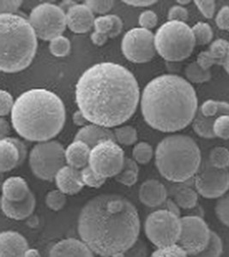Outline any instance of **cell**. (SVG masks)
<instances>
[{"label":"cell","mask_w":229,"mask_h":257,"mask_svg":"<svg viewBox=\"0 0 229 257\" xmlns=\"http://www.w3.org/2000/svg\"><path fill=\"white\" fill-rule=\"evenodd\" d=\"M36 204V196L32 192L20 202H10L4 197L1 199V208L5 215L15 220H23L30 216L35 210Z\"/></svg>","instance_id":"21"},{"label":"cell","mask_w":229,"mask_h":257,"mask_svg":"<svg viewBox=\"0 0 229 257\" xmlns=\"http://www.w3.org/2000/svg\"><path fill=\"white\" fill-rule=\"evenodd\" d=\"M65 123V108L56 94L45 88L26 91L12 111V123L20 137L30 142H48L59 134Z\"/></svg>","instance_id":"4"},{"label":"cell","mask_w":229,"mask_h":257,"mask_svg":"<svg viewBox=\"0 0 229 257\" xmlns=\"http://www.w3.org/2000/svg\"><path fill=\"white\" fill-rule=\"evenodd\" d=\"M185 74L186 78L193 83H203L211 78L210 70H203L200 67L197 61L192 62L185 67Z\"/></svg>","instance_id":"29"},{"label":"cell","mask_w":229,"mask_h":257,"mask_svg":"<svg viewBox=\"0 0 229 257\" xmlns=\"http://www.w3.org/2000/svg\"><path fill=\"white\" fill-rule=\"evenodd\" d=\"M85 5L89 9L91 10L93 13L106 14L112 10L114 2L112 0H104V1L88 0V1H85Z\"/></svg>","instance_id":"43"},{"label":"cell","mask_w":229,"mask_h":257,"mask_svg":"<svg viewBox=\"0 0 229 257\" xmlns=\"http://www.w3.org/2000/svg\"><path fill=\"white\" fill-rule=\"evenodd\" d=\"M112 140L116 142L114 133L109 128L94 123L82 127L75 137V141H81L85 143L90 149L103 141Z\"/></svg>","instance_id":"22"},{"label":"cell","mask_w":229,"mask_h":257,"mask_svg":"<svg viewBox=\"0 0 229 257\" xmlns=\"http://www.w3.org/2000/svg\"><path fill=\"white\" fill-rule=\"evenodd\" d=\"M141 110L145 122L162 132H176L197 115V97L191 83L167 74L151 80L143 91Z\"/></svg>","instance_id":"3"},{"label":"cell","mask_w":229,"mask_h":257,"mask_svg":"<svg viewBox=\"0 0 229 257\" xmlns=\"http://www.w3.org/2000/svg\"><path fill=\"white\" fill-rule=\"evenodd\" d=\"M15 102L13 98L7 91H0V115L4 117L12 112Z\"/></svg>","instance_id":"46"},{"label":"cell","mask_w":229,"mask_h":257,"mask_svg":"<svg viewBox=\"0 0 229 257\" xmlns=\"http://www.w3.org/2000/svg\"><path fill=\"white\" fill-rule=\"evenodd\" d=\"M2 197L10 202H20L26 198L31 192L29 185L21 177H12L4 182Z\"/></svg>","instance_id":"24"},{"label":"cell","mask_w":229,"mask_h":257,"mask_svg":"<svg viewBox=\"0 0 229 257\" xmlns=\"http://www.w3.org/2000/svg\"><path fill=\"white\" fill-rule=\"evenodd\" d=\"M57 187L65 195L72 196L80 192L84 187L81 177V171L65 166L59 170L55 177Z\"/></svg>","instance_id":"19"},{"label":"cell","mask_w":229,"mask_h":257,"mask_svg":"<svg viewBox=\"0 0 229 257\" xmlns=\"http://www.w3.org/2000/svg\"><path fill=\"white\" fill-rule=\"evenodd\" d=\"M80 238L94 254L113 257L123 254L138 240L140 219L135 206L120 195H100L80 212Z\"/></svg>","instance_id":"2"},{"label":"cell","mask_w":229,"mask_h":257,"mask_svg":"<svg viewBox=\"0 0 229 257\" xmlns=\"http://www.w3.org/2000/svg\"><path fill=\"white\" fill-rule=\"evenodd\" d=\"M223 67L226 71V73L229 75V53L226 57V59L224 60Z\"/></svg>","instance_id":"59"},{"label":"cell","mask_w":229,"mask_h":257,"mask_svg":"<svg viewBox=\"0 0 229 257\" xmlns=\"http://www.w3.org/2000/svg\"><path fill=\"white\" fill-rule=\"evenodd\" d=\"M24 257H41V254L36 248H29L25 253Z\"/></svg>","instance_id":"58"},{"label":"cell","mask_w":229,"mask_h":257,"mask_svg":"<svg viewBox=\"0 0 229 257\" xmlns=\"http://www.w3.org/2000/svg\"><path fill=\"white\" fill-rule=\"evenodd\" d=\"M49 49L53 56L58 58H63L70 53L71 41L65 36L61 35L50 41Z\"/></svg>","instance_id":"34"},{"label":"cell","mask_w":229,"mask_h":257,"mask_svg":"<svg viewBox=\"0 0 229 257\" xmlns=\"http://www.w3.org/2000/svg\"><path fill=\"white\" fill-rule=\"evenodd\" d=\"M108 38V35H103V34H100V33L94 32L91 35L92 42L98 47H101L103 45L106 44Z\"/></svg>","instance_id":"52"},{"label":"cell","mask_w":229,"mask_h":257,"mask_svg":"<svg viewBox=\"0 0 229 257\" xmlns=\"http://www.w3.org/2000/svg\"><path fill=\"white\" fill-rule=\"evenodd\" d=\"M10 132H11V128H10L9 123L5 118L1 117L0 118V138L1 139L8 138Z\"/></svg>","instance_id":"54"},{"label":"cell","mask_w":229,"mask_h":257,"mask_svg":"<svg viewBox=\"0 0 229 257\" xmlns=\"http://www.w3.org/2000/svg\"><path fill=\"white\" fill-rule=\"evenodd\" d=\"M223 253V242L216 232L211 231L210 239L203 251L192 257H220Z\"/></svg>","instance_id":"30"},{"label":"cell","mask_w":229,"mask_h":257,"mask_svg":"<svg viewBox=\"0 0 229 257\" xmlns=\"http://www.w3.org/2000/svg\"><path fill=\"white\" fill-rule=\"evenodd\" d=\"M94 13L85 4H76L66 12L67 27L76 34H84L89 31L94 26Z\"/></svg>","instance_id":"16"},{"label":"cell","mask_w":229,"mask_h":257,"mask_svg":"<svg viewBox=\"0 0 229 257\" xmlns=\"http://www.w3.org/2000/svg\"><path fill=\"white\" fill-rule=\"evenodd\" d=\"M155 46L166 61L180 62L191 55L196 41L192 29L185 23L168 21L155 35Z\"/></svg>","instance_id":"7"},{"label":"cell","mask_w":229,"mask_h":257,"mask_svg":"<svg viewBox=\"0 0 229 257\" xmlns=\"http://www.w3.org/2000/svg\"><path fill=\"white\" fill-rule=\"evenodd\" d=\"M113 133H114L116 141L122 145L130 146L135 144L138 140L137 131L132 126H123V127L115 128Z\"/></svg>","instance_id":"33"},{"label":"cell","mask_w":229,"mask_h":257,"mask_svg":"<svg viewBox=\"0 0 229 257\" xmlns=\"http://www.w3.org/2000/svg\"><path fill=\"white\" fill-rule=\"evenodd\" d=\"M150 257H188V254L179 244L157 248Z\"/></svg>","instance_id":"39"},{"label":"cell","mask_w":229,"mask_h":257,"mask_svg":"<svg viewBox=\"0 0 229 257\" xmlns=\"http://www.w3.org/2000/svg\"><path fill=\"white\" fill-rule=\"evenodd\" d=\"M81 177L84 185H87L88 187L100 188L106 182L105 178H100V176L97 175L89 166L81 170Z\"/></svg>","instance_id":"38"},{"label":"cell","mask_w":229,"mask_h":257,"mask_svg":"<svg viewBox=\"0 0 229 257\" xmlns=\"http://www.w3.org/2000/svg\"><path fill=\"white\" fill-rule=\"evenodd\" d=\"M113 257H149V250L146 243L138 239L127 251Z\"/></svg>","instance_id":"41"},{"label":"cell","mask_w":229,"mask_h":257,"mask_svg":"<svg viewBox=\"0 0 229 257\" xmlns=\"http://www.w3.org/2000/svg\"><path fill=\"white\" fill-rule=\"evenodd\" d=\"M91 149L83 142L74 141L65 149V160L69 167L75 169H83L88 167Z\"/></svg>","instance_id":"23"},{"label":"cell","mask_w":229,"mask_h":257,"mask_svg":"<svg viewBox=\"0 0 229 257\" xmlns=\"http://www.w3.org/2000/svg\"><path fill=\"white\" fill-rule=\"evenodd\" d=\"M27 156L25 144L17 138H6L0 140V170L10 172L23 164Z\"/></svg>","instance_id":"15"},{"label":"cell","mask_w":229,"mask_h":257,"mask_svg":"<svg viewBox=\"0 0 229 257\" xmlns=\"http://www.w3.org/2000/svg\"><path fill=\"white\" fill-rule=\"evenodd\" d=\"M66 195L59 190H52L46 196V204L53 211H59L65 207Z\"/></svg>","instance_id":"37"},{"label":"cell","mask_w":229,"mask_h":257,"mask_svg":"<svg viewBox=\"0 0 229 257\" xmlns=\"http://www.w3.org/2000/svg\"><path fill=\"white\" fill-rule=\"evenodd\" d=\"M187 10L180 6H173L168 12V20L185 23L188 19Z\"/></svg>","instance_id":"48"},{"label":"cell","mask_w":229,"mask_h":257,"mask_svg":"<svg viewBox=\"0 0 229 257\" xmlns=\"http://www.w3.org/2000/svg\"><path fill=\"white\" fill-rule=\"evenodd\" d=\"M30 23L38 38L43 41H53L65 32L66 13L60 6L53 4L43 3L32 10Z\"/></svg>","instance_id":"10"},{"label":"cell","mask_w":229,"mask_h":257,"mask_svg":"<svg viewBox=\"0 0 229 257\" xmlns=\"http://www.w3.org/2000/svg\"><path fill=\"white\" fill-rule=\"evenodd\" d=\"M23 1H0L1 14H15V12L22 6Z\"/></svg>","instance_id":"50"},{"label":"cell","mask_w":229,"mask_h":257,"mask_svg":"<svg viewBox=\"0 0 229 257\" xmlns=\"http://www.w3.org/2000/svg\"><path fill=\"white\" fill-rule=\"evenodd\" d=\"M123 169L133 170L137 173H139L138 162L133 159L126 158L124 162Z\"/></svg>","instance_id":"57"},{"label":"cell","mask_w":229,"mask_h":257,"mask_svg":"<svg viewBox=\"0 0 229 257\" xmlns=\"http://www.w3.org/2000/svg\"><path fill=\"white\" fill-rule=\"evenodd\" d=\"M0 69L17 73L32 63L37 50V35L30 21L16 14L0 15Z\"/></svg>","instance_id":"5"},{"label":"cell","mask_w":229,"mask_h":257,"mask_svg":"<svg viewBox=\"0 0 229 257\" xmlns=\"http://www.w3.org/2000/svg\"><path fill=\"white\" fill-rule=\"evenodd\" d=\"M215 24L220 30H229V6H223L218 12Z\"/></svg>","instance_id":"49"},{"label":"cell","mask_w":229,"mask_h":257,"mask_svg":"<svg viewBox=\"0 0 229 257\" xmlns=\"http://www.w3.org/2000/svg\"><path fill=\"white\" fill-rule=\"evenodd\" d=\"M195 188L204 198H220L229 190V172L206 162L195 176Z\"/></svg>","instance_id":"14"},{"label":"cell","mask_w":229,"mask_h":257,"mask_svg":"<svg viewBox=\"0 0 229 257\" xmlns=\"http://www.w3.org/2000/svg\"><path fill=\"white\" fill-rule=\"evenodd\" d=\"M198 193L192 188L185 185L179 186L174 192V202L183 209H193L198 201Z\"/></svg>","instance_id":"25"},{"label":"cell","mask_w":229,"mask_h":257,"mask_svg":"<svg viewBox=\"0 0 229 257\" xmlns=\"http://www.w3.org/2000/svg\"><path fill=\"white\" fill-rule=\"evenodd\" d=\"M110 18H112L113 22V27H112V31L109 35V38H114L116 36L121 34L123 29V23L120 17L116 15H110Z\"/></svg>","instance_id":"51"},{"label":"cell","mask_w":229,"mask_h":257,"mask_svg":"<svg viewBox=\"0 0 229 257\" xmlns=\"http://www.w3.org/2000/svg\"><path fill=\"white\" fill-rule=\"evenodd\" d=\"M209 162L212 167L226 169L229 167V150L224 147H215L209 154Z\"/></svg>","instance_id":"31"},{"label":"cell","mask_w":229,"mask_h":257,"mask_svg":"<svg viewBox=\"0 0 229 257\" xmlns=\"http://www.w3.org/2000/svg\"><path fill=\"white\" fill-rule=\"evenodd\" d=\"M214 212L220 222L229 227V193L219 198L214 207Z\"/></svg>","instance_id":"36"},{"label":"cell","mask_w":229,"mask_h":257,"mask_svg":"<svg viewBox=\"0 0 229 257\" xmlns=\"http://www.w3.org/2000/svg\"><path fill=\"white\" fill-rule=\"evenodd\" d=\"M196 45L205 46L209 44L213 38V30L209 24L198 22L192 27Z\"/></svg>","instance_id":"32"},{"label":"cell","mask_w":229,"mask_h":257,"mask_svg":"<svg viewBox=\"0 0 229 257\" xmlns=\"http://www.w3.org/2000/svg\"><path fill=\"white\" fill-rule=\"evenodd\" d=\"M125 153L115 141H103L90 151L88 166L100 178L116 177L123 169Z\"/></svg>","instance_id":"11"},{"label":"cell","mask_w":229,"mask_h":257,"mask_svg":"<svg viewBox=\"0 0 229 257\" xmlns=\"http://www.w3.org/2000/svg\"><path fill=\"white\" fill-rule=\"evenodd\" d=\"M216 118L217 117H204L203 114L201 113V111H198L192 123L194 132L201 138H206V139L215 138L213 132V126Z\"/></svg>","instance_id":"26"},{"label":"cell","mask_w":229,"mask_h":257,"mask_svg":"<svg viewBox=\"0 0 229 257\" xmlns=\"http://www.w3.org/2000/svg\"><path fill=\"white\" fill-rule=\"evenodd\" d=\"M124 3L127 4L128 6H134V7H146V6H152L154 4H156L157 1H151V0H149V1H144V0H142V1H123Z\"/></svg>","instance_id":"56"},{"label":"cell","mask_w":229,"mask_h":257,"mask_svg":"<svg viewBox=\"0 0 229 257\" xmlns=\"http://www.w3.org/2000/svg\"><path fill=\"white\" fill-rule=\"evenodd\" d=\"M73 123L77 126H84L88 125V120L86 119V117L83 116V114L78 110V111H75L72 117Z\"/></svg>","instance_id":"53"},{"label":"cell","mask_w":229,"mask_h":257,"mask_svg":"<svg viewBox=\"0 0 229 257\" xmlns=\"http://www.w3.org/2000/svg\"><path fill=\"white\" fill-rule=\"evenodd\" d=\"M140 90L135 76L114 63L88 68L76 85V102L89 123L105 128L121 125L138 108Z\"/></svg>","instance_id":"1"},{"label":"cell","mask_w":229,"mask_h":257,"mask_svg":"<svg viewBox=\"0 0 229 257\" xmlns=\"http://www.w3.org/2000/svg\"><path fill=\"white\" fill-rule=\"evenodd\" d=\"M138 23L143 29L150 30L157 25L158 18L156 13L152 11H145L142 12L141 15L139 16Z\"/></svg>","instance_id":"45"},{"label":"cell","mask_w":229,"mask_h":257,"mask_svg":"<svg viewBox=\"0 0 229 257\" xmlns=\"http://www.w3.org/2000/svg\"><path fill=\"white\" fill-rule=\"evenodd\" d=\"M133 155L138 163L142 165L148 164L153 157L152 147L147 143H139L134 147Z\"/></svg>","instance_id":"35"},{"label":"cell","mask_w":229,"mask_h":257,"mask_svg":"<svg viewBox=\"0 0 229 257\" xmlns=\"http://www.w3.org/2000/svg\"><path fill=\"white\" fill-rule=\"evenodd\" d=\"M29 248L26 238L17 231H3L0 235V257H24Z\"/></svg>","instance_id":"17"},{"label":"cell","mask_w":229,"mask_h":257,"mask_svg":"<svg viewBox=\"0 0 229 257\" xmlns=\"http://www.w3.org/2000/svg\"><path fill=\"white\" fill-rule=\"evenodd\" d=\"M199 111L206 117H218L222 115H229V103L208 99L203 102Z\"/></svg>","instance_id":"27"},{"label":"cell","mask_w":229,"mask_h":257,"mask_svg":"<svg viewBox=\"0 0 229 257\" xmlns=\"http://www.w3.org/2000/svg\"><path fill=\"white\" fill-rule=\"evenodd\" d=\"M213 132L216 138L229 139V115H222L214 121Z\"/></svg>","instance_id":"40"},{"label":"cell","mask_w":229,"mask_h":257,"mask_svg":"<svg viewBox=\"0 0 229 257\" xmlns=\"http://www.w3.org/2000/svg\"><path fill=\"white\" fill-rule=\"evenodd\" d=\"M66 165L65 149L56 141L39 143L30 154V168L42 180L53 181L59 170Z\"/></svg>","instance_id":"8"},{"label":"cell","mask_w":229,"mask_h":257,"mask_svg":"<svg viewBox=\"0 0 229 257\" xmlns=\"http://www.w3.org/2000/svg\"><path fill=\"white\" fill-rule=\"evenodd\" d=\"M94 254L82 240L66 238L53 245L48 257H94Z\"/></svg>","instance_id":"18"},{"label":"cell","mask_w":229,"mask_h":257,"mask_svg":"<svg viewBox=\"0 0 229 257\" xmlns=\"http://www.w3.org/2000/svg\"><path fill=\"white\" fill-rule=\"evenodd\" d=\"M166 207H167V210L170 211L172 213L176 214L178 216H180V208H179L176 202H174L173 200L168 199L166 201Z\"/></svg>","instance_id":"55"},{"label":"cell","mask_w":229,"mask_h":257,"mask_svg":"<svg viewBox=\"0 0 229 257\" xmlns=\"http://www.w3.org/2000/svg\"><path fill=\"white\" fill-rule=\"evenodd\" d=\"M229 53V42L224 39H218L212 42L208 53L214 65H223L224 60Z\"/></svg>","instance_id":"28"},{"label":"cell","mask_w":229,"mask_h":257,"mask_svg":"<svg viewBox=\"0 0 229 257\" xmlns=\"http://www.w3.org/2000/svg\"><path fill=\"white\" fill-rule=\"evenodd\" d=\"M196 4L199 12L203 14L204 18L207 19H211L214 17L215 12V2L213 0H196L194 1Z\"/></svg>","instance_id":"47"},{"label":"cell","mask_w":229,"mask_h":257,"mask_svg":"<svg viewBox=\"0 0 229 257\" xmlns=\"http://www.w3.org/2000/svg\"><path fill=\"white\" fill-rule=\"evenodd\" d=\"M115 180L126 186H133L138 182V173L133 170L122 169L121 173L114 177Z\"/></svg>","instance_id":"44"},{"label":"cell","mask_w":229,"mask_h":257,"mask_svg":"<svg viewBox=\"0 0 229 257\" xmlns=\"http://www.w3.org/2000/svg\"><path fill=\"white\" fill-rule=\"evenodd\" d=\"M168 191L164 185L156 179H150L142 184L139 199L142 203L150 208H156L167 201Z\"/></svg>","instance_id":"20"},{"label":"cell","mask_w":229,"mask_h":257,"mask_svg":"<svg viewBox=\"0 0 229 257\" xmlns=\"http://www.w3.org/2000/svg\"><path fill=\"white\" fill-rule=\"evenodd\" d=\"M201 162L199 147L188 136H168L156 148V167L168 181L179 184L188 181L197 174Z\"/></svg>","instance_id":"6"},{"label":"cell","mask_w":229,"mask_h":257,"mask_svg":"<svg viewBox=\"0 0 229 257\" xmlns=\"http://www.w3.org/2000/svg\"><path fill=\"white\" fill-rule=\"evenodd\" d=\"M180 219L181 232L177 244L188 255H197L209 243L212 231L202 217L187 215L181 217Z\"/></svg>","instance_id":"12"},{"label":"cell","mask_w":229,"mask_h":257,"mask_svg":"<svg viewBox=\"0 0 229 257\" xmlns=\"http://www.w3.org/2000/svg\"><path fill=\"white\" fill-rule=\"evenodd\" d=\"M177 3H179L180 4V5L185 6V5H188V4L191 3V1H190V0H185V1H182V0H178V1H177Z\"/></svg>","instance_id":"60"},{"label":"cell","mask_w":229,"mask_h":257,"mask_svg":"<svg viewBox=\"0 0 229 257\" xmlns=\"http://www.w3.org/2000/svg\"><path fill=\"white\" fill-rule=\"evenodd\" d=\"M94 27V32L108 35L109 37V35L112 31V27H113V22H112V18H110V15L99 17V18H95Z\"/></svg>","instance_id":"42"},{"label":"cell","mask_w":229,"mask_h":257,"mask_svg":"<svg viewBox=\"0 0 229 257\" xmlns=\"http://www.w3.org/2000/svg\"><path fill=\"white\" fill-rule=\"evenodd\" d=\"M121 49L129 61L136 64L150 62L156 53L155 35L150 30L143 28L133 29L124 36Z\"/></svg>","instance_id":"13"},{"label":"cell","mask_w":229,"mask_h":257,"mask_svg":"<svg viewBox=\"0 0 229 257\" xmlns=\"http://www.w3.org/2000/svg\"><path fill=\"white\" fill-rule=\"evenodd\" d=\"M144 230L148 239L157 248L173 245L179 241L181 219L167 209L155 211L147 217Z\"/></svg>","instance_id":"9"}]
</instances>
